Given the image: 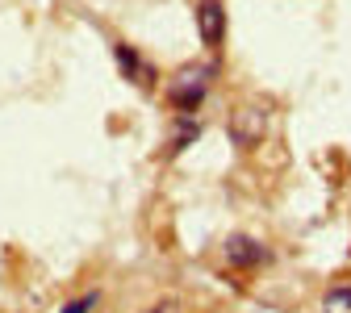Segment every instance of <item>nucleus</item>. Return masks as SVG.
Here are the masks:
<instances>
[{
	"mask_svg": "<svg viewBox=\"0 0 351 313\" xmlns=\"http://www.w3.org/2000/svg\"><path fill=\"white\" fill-rule=\"evenodd\" d=\"M222 255H226V263L234 267V272H259V267L272 259V251L263 247L259 238H251V234H230Z\"/></svg>",
	"mask_w": 351,
	"mask_h": 313,
	"instance_id": "20e7f679",
	"label": "nucleus"
},
{
	"mask_svg": "<svg viewBox=\"0 0 351 313\" xmlns=\"http://www.w3.org/2000/svg\"><path fill=\"white\" fill-rule=\"evenodd\" d=\"M226 134H230V142L239 151H255L263 142V134H268V105H239L230 113Z\"/></svg>",
	"mask_w": 351,
	"mask_h": 313,
	"instance_id": "f03ea898",
	"label": "nucleus"
},
{
	"mask_svg": "<svg viewBox=\"0 0 351 313\" xmlns=\"http://www.w3.org/2000/svg\"><path fill=\"white\" fill-rule=\"evenodd\" d=\"M326 309H351V284H335L326 297H322Z\"/></svg>",
	"mask_w": 351,
	"mask_h": 313,
	"instance_id": "6e6552de",
	"label": "nucleus"
},
{
	"mask_svg": "<svg viewBox=\"0 0 351 313\" xmlns=\"http://www.w3.org/2000/svg\"><path fill=\"white\" fill-rule=\"evenodd\" d=\"M201 117H176L171 121V147H167V159H176V155H184L197 138H201Z\"/></svg>",
	"mask_w": 351,
	"mask_h": 313,
	"instance_id": "423d86ee",
	"label": "nucleus"
},
{
	"mask_svg": "<svg viewBox=\"0 0 351 313\" xmlns=\"http://www.w3.org/2000/svg\"><path fill=\"white\" fill-rule=\"evenodd\" d=\"M197 38L205 42V51H222V42H226V29H230V17H226V5L222 0H197Z\"/></svg>",
	"mask_w": 351,
	"mask_h": 313,
	"instance_id": "7ed1b4c3",
	"label": "nucleus"
},
{
	"mask_svg": "<svg viewBox=\"0 0 351 313\" xmlns=\"http://www.w3.org/2000/svg\"><path fill=\"white\" fill-rule=\"evenodd\" d=\"M97 309H101V288H88V292H80V297L63 301V309H59V313H97Z\"/></svg>",
	"mask_w": 351,
	"mask_h": 313,
	"instance_id": "0eeeda50",
	"label": "nucleus"
},
{
	"mask_svg": "<svg viewBox=\"0 0 351 313\" xmlns=\"http://www.w3.org/2000/svg\"><path fill=\"white\" fill-rule=\"evenodd\" d=\"M113 59H117V71L130 79V84H138V88H155V67L134 51V47H125V42H113Z\"/></svg>",
	"mask_w": 351,
	"mask_h": 313,
	"instance_id": "39448f33",
	"label": "nucleus"
},
{
	"mask_svg": "<svg viewBox=\"0 0 351 313\" xmlns=\"http://www.w3.org/2000/svg\"><path fill=\"white\" fill-rule=\"evenodd\" d=\"M147 313H171V309H163V305H155V309H147Z\"/></svg>",
	"mask_w": 351,
	"mask_h": 313,
	"instance_id": "1a4fd4ad",
	"label": "nucleus"
},
{
	"mask_svg": "<svg viewBox=\"0 0 351 313\" xmlns=\"http://www.w3.org/2000/svg\"><path fill=\"white\" fill-rule=\"evenodd\" d=\"M217 71H222V59H209V63H193V67H180L171 79H167V88H163V97H167V105H171V113L176 117H197L201 113V105H205V97H209V84L217 79Z\"/></svg>",
	"mask_w": 351,
	"mask_h": 313,
	"instance_id": "f257e3e1",
	"label": "nucleus"
}]
</instances>
